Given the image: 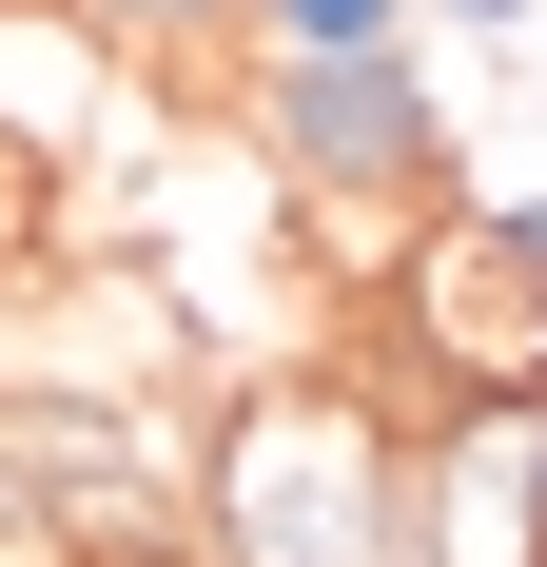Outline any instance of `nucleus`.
<instances>
[{
    "mask_svg": "<svg viewBox=\"0 0 547 567\" xmlns=\"http://www.w3.org/2000/svg\"><path fill=\"white\" fill-rule=\"evenodd\" d=\"M469 216H489L508 255H528V275H547V196H469Z\"/></svg>",
    "mask_w": 547,
    "mask_h": 567,
    "instance_id": "nucleus-6",
    "label": "nucleus"
},
{
    "mask_svg": "<svg viewBox=\"0 0 547 567\" xmlns=\"http://www.w3.org/2000/svg\"><path fill=\"white\" fill-rule=\"evenodd\" d=\"M99 59H216V40H255V0H59Z\"/></svg>",
    "mask_w": 547,
    "mask_h": 567,
    "instance_id": "nucleus-3",
    "label": "nucleus"
},
{
    "mask_svg": "<svg viewBox=\"0 0 547 567\" xmlns=\"http://www.w3.org/2000/svg\"><path fill=\"white\" fill-rule=\"evenodd\" d=\"M255 40L274 59H372V40H411V0H255Z\"/></svg>",
    "mask_w": 547,
    "mask_h": 567,
    "instance_id": "nucleus-4",
    "label": "nucleus"
},
{
    "mask_svg": "<svg viewBox=\"0 0 547 567\" xmlns=\"http://www.w3.org/2000/svg\"><path fill=\"white\" fill-rule=\"evenodd\" d=\"M528 372H547V293H528Z\"/></svg>",
    "mask_w": 547,
    "mask_h": 567,
    "instance_id": "nucleus-8",
    "label": "nucleus"
},
{
    "mask_svg": "<svg viewBox=\"0 0 547 567\" xmlns=\"http://www.w3.org/2000/svg\"><path fill=\"white\" fill-rule=\"evenodd\" d=\"M528 509H547V411H528Z\"/></svg>",
    "mask_w": 547,
    "mask_h": 567,
    "instance_id": "nucleus-7",
    "label": "nucleus"
},
{
    "mask_svg": "<svg viewBox=\"0 0 547 567\" xmlns=\"http://www.w3.org/2000/svg\"><path fill=\"white\" fill-rule=\"evenodd\" d=\"M431 20H450V40H528L547 0H431Z\"/></svg>",
    "mask_w": 547,
    "mask_h": 567,
    "instance_id": "nucleus-5",
    "label": "nucleus"
},
{
    "mask_svg": "<svg viewBox=\"0 0 547 567\" xmlns=\"http://www.w3.org/2000/svg\"><path fill=\"white\" fill-rule=\"evenodd\" d=\"M196 528H216V567H372L411 528V431L352 392V352L332 372H255L196 431Z\"/></svg>",
    "mask_w": 547,
    "mask_h": 567,
    "instance_id": "nucleus-1",
    "label": "nucleus"
},
{
    "mask_svg": "<svg viewBox=\"0 0 547 567\" xmlns=\"http://www.w3.org/2000/svg\"><path fill=\"white\" fill-rule=\"evenodd\" d=\"M255 157H274V196L313 216V275L391 293L411 196H450V99L411 79V40H372V59H255Z\"/></svg>",
    "mask_w": 547,
    "mask_h": 567,
    "instance_id": "nucleus-2",
    "label": "nucleus"
}]
</instances>
